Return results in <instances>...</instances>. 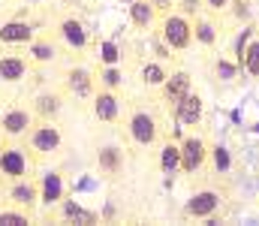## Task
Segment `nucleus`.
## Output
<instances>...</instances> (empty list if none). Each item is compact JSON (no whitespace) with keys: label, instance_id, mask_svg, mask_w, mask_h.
I'll use <instances>...</instances> for the list:
<instances>
[{"label":"nucleus","instance_id":"f257e3e1","mask_svg":"<svg viewBox=\"0 0 259 226\" xmlns=\"http://www.w3.org/2000/svg\"><path fill=\"white\" fill-rule=\"evenodd\" d=\"M157 36L172 49V52H187L193 46V18H187L184 12H169L157 21Z\"/></svg>","mask_w":259,"mask_h":226},{"label":"nucleus","instance_id":"f03ea898","mask_svg":"<svg viewBox=\"0 0 259 226\" xmlns=\"http://www.w3.org/2000/svg\"><path fill=\"white\" fill-rule=\"evenodd\" d=\"M27 145L30 151L36 154V157H49V154H55V151H61L64 145V133H61V127L55 124V121H33V127L27 130Z\"/></svg>","mask_w":259,"mask_h":226},{"label":"nucleus","instance_id":"7ed1b4c3","mask_svg":"<svg viewBox=\"0 0 259 226\" xmlns=\"http://www.w3.org/2000/svg\"><path fill=\"white\" fill-rule=\"evenodd\" d=\"M127 136L133 145L139 148H154L157 139H160V127H157V118L145 109H136L127 118Z\"/></svg>","mask_w":259,"mask_h":226},{"label":"nucleus","instance_id":"20e7f679","mask_svg":"<svg viewBox=\"0 0 259 226\" xmlns=\"http://www.w3.org/2000/svg\"><path fill=\"white\" fill-rule=\"evenodd\" d=\"M33 157H30V151L21 148V145H6V148L0 151V175L6 181L27 178L30 175V166H33Z\"/></svg>","mask_w":259,"mask_h":226},{"label":"nucleus","instance_id":"39448f33","mask_svg":"<svg viewBox=\"0 0 259 226\" xmlns=\"http://www.w3.org/2000/svg\"><path fill=\"white\" fill-rule=\"evenodd\" d=\"M97 73L84 70V67H72L64 73V81H61V91H64L69 100H94L97 94Z\"/></svg>","mask_w":259,"mask_h":226},{"label":"nucleus","instance_id":"423d86ee","mask_svg":"<svg viewBox=\"0 0 259 226\" xmlns=\"http://www.w3.org/2000/svg\"><path fill=\"white\" fill-rule=\"evenodd\" d=\"M211 160V145L202 139V136H184L181 139V172L184 175H196L208 166Z\"/></svg>","mask_w":259,"mask_h":226},{"label":"nucleus","instance_id":"0eeeda50","mask_svg":"<svg viewBox=\"0 0 259 226\" xmlns=\"http://www.w3.org/2000/svg\"><path fill=\"white\" fill-rule=\"evenodd\" d=\"M220 205H223V193L220 190H211V187L196 190L193 196L184 202V217H190V220H208V217H214L220 211Z\"/></svg>","mask_w":259,"mask_h":226},{"label":"nucleus","instance_id":"6e6552de","mask_svg":"<svg viewBox=\"0 0 259 226\" xmlns=\"http://www.w3.org/2000/svg\"><path fill=\"white\" fill-rule=\"evenodd\" d=\"M6 202L12 208H21V211H33L39 205V184L30 181V178H18V181H9L6 187Z\"/></svg>","mask_w":259,"mask_h":226},{"label":"nucleus","instance_id":"1a4fd4ad","mask_svg":"<svg viewBox=\"0 0 259 226\" xmlns=\"http://www.w3.org/2000/svg\"><path fill=\"white\" fill-rule=\"evenodd\" d=\"M33 121H36L33 109L12 106V109H6V112L0 115V133H3L6 139H21V136H27V130L33 127Z\"/></svg>","mask_w":259,"mask_h":226},{"label":"nucleus","instance_id":"9d476101","mask_svg":"<svg viewBox=\"0 0 259 226\" xmlns=\"http://www.w3.org/2000/svg\"><path fill=\"white\" fill-rule=\"evenodd\" d=\"M190 91H193V75L187 73V70H172L169 78L160 84V100L166 106H178Z\"/></svg>","mask_w":259,"mask_h":226},{"label":"nucleus","instance_id":"9b49d317","mask_svg":"<svg viewBox=\"0 0 259 226\" xmlns=\"http://www.w3.org/2000/svg\"><path fill=\"white\" fill-rule=\"evenodd\" d=\"M58 33H61V39H64V46L69 49V52H84V49H88V42H91V33H88L84 21H78L75 15L61 18Z\"/></svg>","mask_w":259,"mask_h":226},{"label":"nucleus","instance_id":"f8f14e48","mask_svg":"<svg viewBox=\"0 0 259 226\" xmlns=\"http://www.w3.org/2000/svg\"><path fill=\"white\" fill-rule=\"evenodd\" d=\"M94 118L97 121H103V124H115L118 118H121V100H118V91H106V87H100L97 94H94Z\"/></svg>","mask_w":259,"mask_h":226},{"label":"nucleus","instance_id":"ddd939ff","mask_svg":"<svg viewBox=\"0 0 259 226\" xmlns=\"http://www.w3.org/2000/svg\"><path fill=\"white\" fill-rule=\"evenodd\" d=\"M202 118H205V100H202L196 91H190V94L175 106V121H178L181 127H199Z\"/></svg>","mask_w":259,"mask_h":226},{"label":"nucleus","instance_id":"4468645a","mask_svg":"<svg viewBox=\"0 0 259 226\" xmlns=\"http://www.w3.org/2000/svg\"><path fill=\"white\" fill-rule=\"evenodd\" d=\"M64 100H66L64 91H42V94L33 97V106L30 109H33V115L39 121H55L64 112Z\"/></svg>","mask_w":259,"mask_h":226},{"label":"nucleus","instance_id":"2eb2a0df","mask_svg":"<svg viewBox=\"0 0 259 226\" xmlns=\"http://www.w3.org/2000/svg\"><path fill=\"white\" fill-rule=\"evenodd\" d=\"M193 42L199 49H217V42H220V24L214 21V18H208V15H196L193 18Z\"/></svg>","mask_w":259,"mask_h":226},{"label":"nucleus","instance_id":"dca6fc26","mask_svg":"<svg viewBox=\"0 0 259 226\" xmlns=\"http://www.w3.org/2000/svg\"><path fill=\"white\" fill-rule=\"evenodd\" d=\"M66 199V184H64V175L61 172H46L42 181H39V202L42 205H61Z\"/></svg>","mask_w":259,"mask_h":226},{"label":"nucleus","instance_id":"f3484780","mask_svg":"<svg viewBox=\"0 0 259 226\" xmlns=\"http://www.w3.org/2000/svg\"><path fill=\"white\" fill-rule=\"evenodd\" d=\"M30 67H33V61L24 55H0V81L15 84L30 73Z\"/></svg>","mask_w":259,"mask_h":226},{"label":"nucleus","instance_id":"a211bd4d","mask_svg":"<svg viewBox=\"0 0 259 226\" xmlns=\"http://www.w3.org/2000/svg\"><path fill=\"white\" fill-rule=\"evenodd\" d=\"M160 21V12L154 9L151 0H130V24L139 30H151Z\"/></svg>","mask_w":259,"mask_h":226},{"label":"nucleus","instance_id":"6ab92c4d","mask_svg":"<svg viewBox=\"0 0 259 226\" xmlns=\"http://www.w3.org/2000/svg\"><path fill=\"white\" fill-rule=\"evenodd\" d=\"M33 39V27L27 21H6L0 24V46H27Z\"/></svg>","mask_w":259,"mask_h":226},{"label":"nucleus","instance_id":"aec40b11","mask_svg":"<svg viewBox=\"0 0 259 226\" xmlns=\"http://www.w3.org/2000/svg\"><path fill=\"white\" fill-rule=\"evenodd\" d=\"M64 223H81V226H88V223H97L100 217H97V211H91V208H84L81 202H75V199H64L61 202V214H58Z\"/></svg>","mask_w":259,"mask_h":226},{"label":"nucleus","instance_id":"412c9836","mask_svg":"<svg viewBox=\"0 0 259 226\" xmlns=\"http://www.w3.org/2000/svg\"><path fill=\"white\" fill-rule=\"evenodd\" d=\"M97 166H100V172L103 175H118L121 169H124V151L118 148V145H106V148L97 151Z\"/></svg>","mask_w":259,"mask_h":226},{"label":"nucleus","instance_id":"4be33fe9","mask_svg":"<svg viewBox=\"0 0 259 226\" xmlns=\"http://www.w3.org/2000/svg\"><path fill=\"white\" fill-rule=\"evenodd\" d=\"M27 58H30L33 64H52V61L58 58V49H55V42H52L49 36H33V39L27 42Z\"/></svg>","mask_w":259,"mask_h":226},{"label":"nucleus","instance_id":"5701e85b","mask_svg":"<svg viewBox=\"0 0 259 226\" xmlns=\"http://www.w3.org/2000/svg\"><path fill=\"white\" fill-rule=\"evenodd\" d=\"M139 78H142L145 87H157L160 91V84L169 78V67L163 61H145L142 70H139Z\"/></svg>","mask_w":259,"mask_h":226},{"label":"nucleus","instance_id":"b1692460","mask_svg":"<svg viewBox=\"0 0 259 226\" xmlns=\"http://www.w3.org/2000/svg\"><path fill=\"white\" fill-rule=\"evenodd\" d=\"M160 169H163V175H175V172H181V142H166L163 148H160Z\"/></svg>","mask_w":259,"mask_h":226},{"label":"nucleus","instance_id":"393cba45","mask_svg":"<svg viewBox=\"0 0 259 226\" xmlns=\"http://www.w3.org/2000/svg\"><path fill=\"white\" fill-rule=\"evenodd\" d=\"M238 67H241V73H247L250 78H259V36H253V39L247 42V49H244Z\"/></svg>","mask_w":259,"mask_h":226},{"label":"nucleus","instance_id":"a878e982","mask_svg":"<svg viewBox=\"0 0 259 226\" xmlns=\"http://www.w3.org/2000/svg\"><path fill=\"white\" fill-rule=\"evenodd\" d=\"M238 73H241V67L235 64V58H223V55L214 58V75H217V81L232 84V81L238 78Z\"/></svg>","mask_w":259,"mask_h":226},{"label":"nucleus","instance_id":"bb28decb","mask_svg":"<svg viewBox=\"0 0 259 226\" xmlns=\"http://www.w3.org/2000/svg\"><path fill=\"white\" fill-rule=\"evenodd\" d=\"M97 84H100V87H106V91H121L124 75H121V70H118V64H112V67H106V64H103V70L97 73Z\"/></svg>","mask_w":259,"mask_h":226},{"label":"nucleus","instance_id":"cd10ccee","mask_svg":"<svg viewBox=\"0 0 259 226\" xmlns=\"http://www.w3.org/2000/svg\"><path fill=\"white\" fill-rule=\"evenodd\" d=\"M226 15H229L235 24H247L250 15H253V0H229Z\"/></svg>","mask_w":259,"mask_h":226},{"label":"nucleus","instance_id":"c85d7f7f","mask_svg":"<svg viewBox=\"0 0 259 226\" xmlns=\"http://www.w3.org/2000/svg\"><path fill=\"white\" fill-rule=\"evenodd\" d=\"M211 166H214L217 175H226L232 169V154H229L226 145H211Z\"/></svg>","mask_w":259,"mask_h":226},{"label":"nucleus","instance_id":"c756f323","mask_svg":"<svg viewBox=\"0 0 259 226\" xmlns=\"http://www.w3.org/2000/svg\"><path fill=\"white\" fill-rule=\"evenodd\" d=\"M21 223H30V214L27 211H21V208L0 211V226H21Z\"/></svg>","mask_w":259,"mask_h":226},{"label":"nucleus","instance_id":"7c9ffc66","mask_svg":"<svg viewBox=\"0 0 259 226\" xmlns=\"http://www.w3.org/2000/svg\"><path fill=\"white\" fill-rule=\"evenodd\" d=\"M205 9V0H178V12H184L187 18H196Z\"/></svg>","mask_w":259,"mask_h":226},{"label":"nucleus","instance_id":"2f4dec72","mask_svg":"<svg viewBox=\"0 0 259 226\" xmlns=\"http://www.w3.org/2000/svg\"><path fill=\"white\" fill-rule=\"evenodd\" d=\"M151 42H154V52H157V61H163V64H169V61L175 58V52H172V49H169V46H166V42H163V39H160L157 33H154V39H151Z\"/></svg>","mask_w":259,"mask_h":226},{"label":"nucleus","instance_id":"473e14b6","mask_svg":"<svg viewBox=\"0 0 259 226\" xmlns=\"http://www.w3.org/2000/svg\"><path fill=\"white\" fill-rule=\"evenodd\" d=\"M103 55H100V61L106 64V67H112V64H118V46L115 42H103V49H100Z\"/></svg>","mask_w":259,"mask_h":226},{"label":"nucleus","instance_id":"72a5a7b5","mask_svg":"<svg viewBox=\"0 0 259 226\" xmlns=\"http://www.w3.org/2000/svg\"><path fill=\"white\" fill-rule=\"evenodd\" d=\"M151 3H154V9H157V12H160V18H163V15H169V12H175V9H178V0H151Z\"/></svg>","mask_w":259,"mask_h":226},{"label":"nucleus","instance_id":"f704fd0d","mask_svg":"<svg viewBox=\"0 0 259 226\" xmlns=\"http://www.w3.org/2000/svg\"><path fill=\"white\" fill-rule=\"evenodd\" d=\"M205 9H208L211 15H220V12L229 9V0H205Z\"/></svg>","mask_w":259,"mask_h":226},{"label":"nucleus","instance_id":"c9c22d12","mask_svg":"<svg viewBox=\"0 0 259 226\" xmlns=\"http://www.w3.org/2000/svg\"><path fill=\"white\" fill-rule=\"evenodd\" d=\"M3 139H6V136H3V133H0V151L6 148V145H3Z\"/></svg>","mask_w":259,"mask_h":226},{"label":"nucleus","instance_id":"e433bc0d","mask_svg":"<svg viewBox=\"0 0 259 226\" xmlns=\"http://www.w3.org/2000/svg\"><path fill=\"white\" fill-rule=\"evenodd\" d=\"M97 3H106V0H97Z\"/></svg>","mask_w":259,"mask_h":226}]
</instances>
